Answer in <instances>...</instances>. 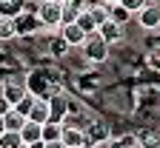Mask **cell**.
<instances>
[{"instance_id": "1", "label": "cell", "mask_w": 160, "mask_h": 148, "mask_svg": "<svg viewBox=\"0 0 160 148\" xmlns=\"http://www.w3.org/2000/svg\"><path fill=\"white\" fill-rule=\"evenodd\" d=\"M37 20H40V26H43V29H60V26H63V6L40 0V6H37Z\"/></svg>"}, {"instance_id": "2", "label": "cell", "mask_w": 160, "mask_h": 148, "mask_svg": "<svg viewBox=\"0 0 160 148\" xmlns=\"http://www.w3.org/2000/svg\"><path fill=\"white\" fill-rule=\"evenodd\" d=\"M83 49V54H86V60L89 63H103L106 57H109V43L100 34H92V37H86V43L80 46Z\"/></svg>"}, {"instance_id": "3", "label": "cell", "mask_w": 160, "mask_h": 148, "mask_svg": "<svg viewBox=\"0 0 160 148\" xmlns=\"http://www.w3.org/2000/svg\"><path fill=\"white\" fill-rule=\"evenodd\" d=\"M112 137V128L106 122H89V128H86V148H100L103 142H109Z\"/></svg>"}, {"instance_id": "4", "label": "cell", "mask_w": 160, "mask_h": 148, "mask_svg": "<svg viewBox=\"0 0 160 148\" xmlns=\"http://www.w3.org/2000/svg\"><path fill=\"white\" fill-rule=\"evenodd\" d=\"M137 23H140V29H146V31L160 29V3H146V9L137 14Z\"/></svg>"}, {"instance_id": "5", "label": "cell", "mask_w": 160, "mask_h": 148, "mask_svg": "<svg viewBox=\"0 0 160 148\" xmlns=\"http://www.w3.org/2000/svg\"><path fill=\"white\" fill-rule=\"evenodd\" d=\"M49 86H52V83H49V77L46 74H29L26 77V91L32 94V97H37V100H46V91H49Z\"/></svg>"}, {"instance_id": "6", "label": "cell", "mask_w": 160, "mask_h": 148, "mask_svg": "<svg viewBox=\"0 0 160 148\" xmlns=\"http://www.w3.org/2000/svg\"><path fill=\"white\" fill-rule=\"evenodd\" d=\"M63 145L69 148H77V145H86V131L80 128V125H63Z\"/></svg>"}, {"instance_id": "7", "label": "cell", "mask_w": 160, "mask_h": 148, "mask_svg": "<svg viewBox=\"0 0 160 148\" xmlns=\"http://www.w3.org/2000/svg\"><path fill=\"white\" fill-rule=\"evenodd\" d=\"M29 122H37V125L52 122V105H49V100H37L34 103V108L29 114Z\"/></svg>"}, {"instance_id": "8", "label": "cell", "mask_w": 160, "mask_h": 148, "mask_svg": "<svg viewBox=\"0 0 160 148\" xmlns=\"http://www.w3.org/2000/svg\"><path fill=\"white\" fill-rule=\"evenodd\" d=\"M60 37H63L69 46H83V43H86V31L80 29L77 23H72V26H60Z\"/></svg>"}, {"instance_id": "9", "label": "cell", "mask_w": 160, "mask_h": 148, "mask_svg": "<svg viewBox=\"0 0 160 148\" xmlns=\"http://www.w3.org/2000/svg\"><path fill=\"white\" fill-rule=\"evenodd\" d=\"M29 91H26V86H20V83H3V100H9L12 103V108H14V105L20 103V100H23Z\"/></svg>"}, {"instance_id": "10", "label": "cell", "mask_w": 160, "mask_h": 148, "mask_svg": "<svg viewBox=\"0 0 160 148\" xmlns=\"http://www.w3.org/2000/svg\"><path fill=\"white\" fill-rule=\"evenodd\" d=\"M20 137H23L26 145L40 142V140H43V125H37V122H29V120H26V125L20 128Z\"/></svg>"}, {"instance_id": "11", "label": "cell", "mask_w": 160, "mask_h": 148, "mask_svg": "<svg viewBox=\"0 0 160 148\" xmlns=\"http://www.w3.org/2000/svg\"><path fill=\"white\" fill-rule=\"evenodd\" d=\"M97 34H100V37H103V40H106V43H109V46H112V43H117V40H120V37H123V31H120V26L114 23V20H109V23H103V26H100V29H97Z\"/></svg>"}, {"instance_id": "12", "label": "cell", "mask_w": 160, "mask_h": 148, "mask_svg": "<svg viewBox=\"0 0 160 148\" xmlns=\"http://www.w3.org/2000/svg\"><path fill=\"white\" fill-rule=\"evenodd\" d=\"M3 122H6V131H20L26 125V117L20 114L17 108H12L9 114H3Z\"/></svg>"}, {"instance_id": "13", "label": "cell", "mask_w": 160, "mask_h": 148, "mask_svg": "<svg viewBox=\"0 0 160 148\" xmlns=\"http://www.w3.org/2000/svg\"><path fill=\"white\" fill-rule=\"evenodd\" d=\"M89 14L94 17L97 29L103 26V23H109V6H106V3H92V6H89Z\"/></svg>"}, {"instance_id": "14", "label": "cell", "mask_w": 160, "mask_h": 148, "mask_svg": "<svg viewBox=\"0 0 160 148\" xmlns=\"http://www.w3.org/2000/svg\"><path fill=\"white\" fill-rule=\"evenodd\" d=\"M0 148H26V142L20 137V131H6L0 137Z\"/></svg>"}, {"instance_id": "15", "label": "cell", "mask_w": 160, "mask_h": 148, "mask_svg": "<svg viewBox=\"0 0 160 148\" xmlns=\"http://www.w3.org/2000/svg\"><path fill=\"white\" fill-rule=\"evenodd\" d=\"M14 34H17L14 17H3V14H0V40H12Z\"/></svg>"}, {"instance_id": "16", "label": "cell", "mask_w": 160, "mask_h": 148, "mask_svg": "<svg viewBox=\"0 0 160 148\" xmlns=\"http://www.w3.org/2000/svg\"><path fill=\"white\" fill-rule=\"evenodd\" d=\"M49 105H52V122L60 125V120H63V114H66V100L63 97H52Z\"/></svg>"}, {"instance_id": "17", "label": "cell", "mask_w": 160, "mask_h": 148, "mask_svg": "<svg viewBox=\"0 0 160 148\" xmlns=\"http://www.w3.org/2000/svg\"><path fill=\"white\" fill-rule=\"evenodd\" d=\"M77 26L86 31V37H92V34H97V23H94V17L89 14V12H80V17H77Z\"/></svg>"}, {"instance_id": "18", "label": "cell", "mask_w": 160, "mask_h": 148, "mask_svg": "<svg viewBox=\"0 0 160 148\" xmlns=\"http://www.w3.org/2000/svg\"><path fill=\"white\" fill-rule=\"evenodd\" d=\"M60 137H63V125H57V122L43 125V142H57Z\"/></svg>"}, {"instance_id": "19", "label": "cell", "mask_w": 160, "mask_h": 148, "mask_svg": "<svg viewBox=\"0 0 160 148\" xmlns=\"http://www.w3.org/2000/svg\"><path fill=\"white\" fill-rule=\"evenodd\" d=\"M140 148H160V128L140 134Z\"/></svg>"}, {"instance_id": "20", "label": "cell", "mask_w": 160, "mask_h": 148, "mask_svg": "<svg viewBox=\"0 0 160 148\" xmlns=\"http://www.w3.org/2000/svg\"><path fill=\"white\" fill-rule=\"evenodd\" d=\"M129 17H132V12H129V9H123L120 3H117V6H109V20H114L117 26H123Z\"/></svg>"}, {"instance_id": "21", "label": "cell", "mask_w": 160, "mask_h": 148, "mask_svg": "<svg viewBox=\"0 0 160 148\" xmlns=\"http://www.w3.org/2000/svg\"><path fill=\"white\" fill-rule=\"evenodd\" d=\"M34 103H37V97H32V94H26L23 100H20V103L14 105V108H17L20 114H23V117L29 120V114H32V108H34Z\"/></svg>"}, {"instance_id": "22", "label": "cell", "mask_w": 160, "mask_h": 148, "mask_svg": "<svg viewBox=\"0 0 160 148\" xmlns=\"http://www.w3.org/2000/svg\"><path fill=\"white\" fill-rule=\"evenodd\" d=\"M69 49H72V46L66 43V40H63V37H57V40H52V46H49V51H52L54 57H63V54H66Z\"/></svg>"}, {"instance_id": "23", "label": "cell", "mask_w": 160, "mask_h": 148, "mask_svg": "<svg viewBox=\"0 0 160 148\" xmlns=\"http://www.w3.org/2000/svg\"><path fill=\"white\" fill-rule=\"evenodd\" d=\"M146 3H149V0H120V6L129 9L132 14H140V12L146 9Z\"/></svg>"}, {"instance_id": "24", "label": "cell", "mask_w": 160, "mask_h": 148, "mask_svg": "<svg viewBox=\"0 0 160 148\" xmlns=\"http://www.w3.org/2000/svg\"><path fill=\"white\" fill-rule=\"evenodd\" d=\"M77 17H80V12L77 9H72L69 3L63 6V26H72V23H77Z\"/></svg>"}, {"instance_id": "25", "label": "cell", "mask_w": 160, "mask_h": 148, "mask_svg": "<svg viewBox=\"0 0 160 148\" xmlns=\"http://www.w3.org/2000/svg\"><path fill=\"white\" fill-rule=\"evenodd\" d=\"M120 148H140V137H132V134L120 137Z\"/></svg>"}, {"instance_id": "26", "label": "cell", "mask_w": 160, "mask_h": 148, "mask_svg": "<svg viewBox=\"0 0 160 148\" xmlns=\"http://www.w3.org/2000/svg\"><path fill=\"white\" fill-rule=\"evenodd\" d=\"M149 66H152L154 71H160V49H152V51H149Z\"/></svg>"}, {"instance_id": "27", "label": "cell", "mask_w": 160, "mask_h": 148, "mask_svg": "<svg viewBox=\"0 0 160 148\" xmlns=\"http://www.w3.org/2000/svg\"><path fill=\"white\" fill-rule=\"evenodd\" d=\"M46 148H69V145H63V140H57V142H46Z\"/></svg>"}, {"instance_id": "28", "label": "cell", "mask_w": 160, "mask_h": 148, "mask_svg": "<svg viewBox=\"0 0 160 148\" xmlns=\"http://www.w3.org/2000/svg\"><path fill=\"white\" fill-rule=\"evenodd\" d=\"M26 148H46V142L40 140V142H32V145H26Z\"/></svg>"}, {"instance_id": "29", "label": "cell", "mask_w": 160, "mask_h": 148, "mask_svg": "<svg viewBox=\"0 0 160 148\" xmlns=\"http://www.w3.org/2000/svg\"><path fill=\"white\" fill-rule=\"evenodd\" d=\"M6 134V122H3V114H0V137Z\"/></svg>"}, {"instance_id": "30", "label": "cell", "mask_w": 160, "mask_h": 148, "mask_svg": "<svg viewBox=\"0 0 160 148\" xmlns=\"http://www.w3.org/2000/svg\"><path fill=\"white\" fill-rule=\"evenodd\" d=\"M46 3H57V6H66L69 0H46Z\"/></svg>"}, {"instance_id": "31", "label": "cell", "mask_w": 160, "mask_h": 148, "mask_svg": "<svg viewBox=\"0 0 160 148\" xmlns=\"http://www.w3.org/2000/svg\"><path fill=\"white\" fill-rule=\"evenodd\" d=\"M100 3H106V6H117L120 0H100Z\"/></svg>"}, {"instance_id": "32", "label": "cell", "mask_w": 160, "mask_h": 148, "mask_svg": "<svg viewBox=\"0 0 160 148\" xmlns=\"http://www.w3.org/2000/svg\"><path fill=\"white\" fill-rule=\"evenodd\" d=\"M0 97H3V86H0Z\"/></svg>"}, {"instance_id": "33", "label": "cell", "mask_w": 160, "mask_h": 148, "mask_svg": "<svg viewBox=\"0 0 160 148\" xmlns=\"http://www.w3.org/2000/svg\"><path fill=\"white\" fill-rule=\"evenodd\" d=\"M149 3H160V0H149Z\"/></svg>"}, {"instance_id": "34", "label": "cell", "mask_w": 160, "mask_h": 148, "mask_svg": "<svg viewBox=\"0 0 160 148\" xmlns=\"http://www.w3.org/2000/svg\"><path fill=\"white\" fill-rule=\"evenodd\" d=\"M77 148H86V145H77Z\"/></svg>"}]
</instances>
